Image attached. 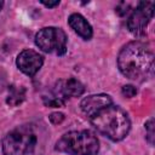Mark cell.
Listing matches in <instances>:
<instances>
[{
  "instance_id": "cell-1",
  "label": "cell",
  "mask_w": 155,
  "mask_h": 155,
  "mask_svg": "<svg viewBox=\"0 0 155 155\" xmlns=\"http://www.w3.org/2000/svg\"><path fill=\"white\" fill-rule=\"evenodd\" d=\"M117 67L124 76L138 82L145 81L153 75L154 53L144 42L131 41L119 52Z\"/></svg>"
},
{
  "instance_id": "cell-2",
  "label": "cell",
  "mask_w": 155,
  "mask_h": 155,
  "mask_svg": "<svg viewBox=\"0 0 155 155\" xmlns=\"http://www.w3.org/2000/svg\"><path fill=\"white\" fill-rule=\"evenodd\" d=\"M90 119L92 126L98 132L114 142L122 140L131 130V121L127 113L117 105L111 104Z\"/></svg>"
},
{
  "instance_id": "cell-3",
  "label": "cell",
  "mask_w": 155,
  "mask_h": 155,
  "mask_svg": "<svg viewBox=\"0 0 155 155\" xmlns=\"http://www.w3.org/2000/svg\"><path fill=\"white\" fill-rule=\"evenodd\" d=\"M54 148L69 155H97L99 142L96 134L88 130L70 131L57 140Z\"/></svg>"
},
{
  "instance_id": "cell-4",
  "label": "cell",
  "mask_w": 155,
  "mask_h": 155,
  "mask_svg": "<svg viewBox=\"0 0 155 155\" xmlns=\"http://www.w3.org/2000/svg\"><path fill=\"white\" fill-rule=\"evenodd\" d=\"M38 136L31 125L11 130L2 139V155H35Z\"/></svg>"
},
{
  "instance_id": "cell-5",
  "label": "cell",
  "mask_w": 155,
  "mask_h": 155,
  "mask_svg": "<svg viewBox=\"0 0 155 155\" xmlns=\"http://www.w3.org/2000/svg\"><path fill=\"white\" fill-rule=\"evenodd\" d=\"M67 41L68 39L64 30L56 27L42 28L35 35V44L41 51L58 56L67 52Z\"/></svg>"
},
{
  "instance_id": "cell-6",
  "label": "cell",
  "mask_w": 155,
  "mask_h": 155,
  "mask_svg": "<svg viewBox=\"0 0 155 155\" xmlns=\"http://www.w3.org/2000/svg\"><path fill=\"white\" fill-rule=\"evenodd\" d=\"M154 16V2L153 1H140L137 4L136 8L131 12L127 19L128 30L137 36L145 34V28Z\"/></svg>"
},
{
  "instance_id": "cell-7",
  "label": "cell",
  "mask_w": 155,
  "mask_h": 155,
  "mask_svg": "<svg viewBox=\"0 0 155 155\" xmlns=\"http://www.w3.org/2000/svg\"><path fill=\"white\" fill-rule=\"evenodd\" d=\"M18 69L28 76H34L44 64V57L34 50H23L16 58Z\"/></svg>"
},
{
  "instance_id": "cell-8",
  "label": "cell",
  "mask_w": 155,
  "mask_h": 155,
  "mask_svg": "<svg viewBox=\"0 0 155 155\" xmlns=\"http://www.w3.org/2000/svg\"><path fill=\"white\" fill-rule=\"evenodd\" d=\"M85 87L84 85L75 78H69V79H63V80H58L54 84V96L59 99H62L63 102L67 98L70 97H79L84 93Z\"/></svg>"
},
{
  "instance_id": "cell-9",
  "label": "cell",
  "mask_w": 155,
  "mask_h": 155,
  "mask_svg": "<svg viewBox=\"0 0 155 155\" xmlns=\"http://www.w3.org/2000/svg\"><path fill=\"white\" fill-rule=\"evenodd\" d=\"M111 104H113V99L109 94L99 93V94H91L85 97L80 103V108L88 117H92L98 111Z\"/></svg>"
},
{
  "instance_id": "cell-10",
  "label": "cell",
  "mask_w": 155,
  "mask_h": 155,
  "mask_svg": "<svg viewBox=\"0 0 155 155\" xmlns=\"http://www.w3.org/2000/svg\"><path fill=\"white\" fill-rule=\"evenodd\" d=\"M68 23L70 28L84 40H90L93 35V30L87 19L80 13H73L68 18Z\"/></svg>"
},
{
  "instance_id": "cell-11",
  "label": "cell",
  "mask_w": 155,
  "mask_h": 155,
  "mask_svg": "<svg viewBox=\"0 0 155 155\" xmlns=\"http://www.w3.org/2000/svg\"><path fill=\"white\" fill-rule=\"evenodd\" d=\"M25 87L24 86H17V85H10L8 86V94L6 98V103L11 107H17L22 104L25 99Z\"/></svg>"
},
{
  "instance_id": "cell-12",
  "label": "cell",
  "mask_w": 155,
  "mask_h": 155,
  "mask_svg": "<svg viewBox=\"0 0 155 155\" xmlns=\"http://www.w3.org/2000/svg\"><path fill=\"white\" fill-rule=\"evenodd\" d=\"M145 131H147V140L149 142V144H154V137H155V132H154V119L150 117L147 122H145Z\"/></svg>"
},
{
  "instance_id": "cell-13",
  "label": "cell",
  "mask_w": 155,
  "mask_h": 155,
  "mask_svg": "<svg viewBox=\"0 0 155 155\" xmlns=\"http://www.w3.org/2000/svg\"><path fill=\"white\" fill-rule=\"evenodd\" d=\"M42 99H44L45 105H47V107H50V108H58V107H63V105H64V102H63L62 99L57 98L56 96L50 97V98H48V97H44Z\"/></svg>"
},
{
  "instance_id": "cell-14",
  "label": "cell",
  "mask_w": 155,
  "mask_h": 155,
  "mask_svg": "<svg viewBox=\"0 0 155 155\" xmlns=\"http://www.w3.org/2000/svg\"><path fill=\"white\" fill-rule=\"evenodd\" d=\"M121 93L127 97V98H131V97H134L137 94V88L132 85H125L122 88H121Z\"/></svg>"
},
{
  "instance_id": "cell-15",
  "label": "cell",
  "mask_w": 155,
  "mask_h": 155,
  "mask_svg": "<svg viewBox=\"0 0 155 155\" xmlns=\"http://www.w3.org/2000/svg\"><path fill=\"white\" fill-rule=\"evenodd\" d=\"M64 114L63 113H52L50 116H48V119H50V121L53 124V125H58V124H61L63 120H64Z\"/></svg>"
},
{
  "instance_id": "cell-16",
  "label": "cell",
  "mask_w": 155,
  "mask_h": 155,
  "mask_svg": "<svg viewBox=\"0 0 155 155\" xmlns=\"http://www.w3.org/2000/svg\"><path fill=\"white\" fill-rule=\"evenodd\" d=\"M40 2L46 7H56V6L59 5V0H56V1H44V0H41Z\"/></svg>"
},
{
  "instance_id": "cell-17",
  "label": "cell",
  "mask_w": 155,
  "mask_h": 155,
  "mask_svg": "<svg viewBox=\"0 0 155 155\" xmlns=\"http://www.w3.org/2000/svg\"><path fill=\"white\" fill-rule=\"evenodd\" d=\"M5 86H6V79H5V76L0 73V92L4 90Z\"/></svg>"
},
{
  "instance_id": "cell-18",
  "label": "cell",
  "mask_w": 155,
  "mask_h": 155,
  "mask_svg": "<svg viewBox=\"0 0 155 155\" xmlns=\"http://www.w3.org/2000/svg\"><path fill=\"white\" fill-rule=\"evenodd\" d=\"M2 6H4V2H2V1H0V11H1V8H2Z\"/></svg>"
}]
</instances>
